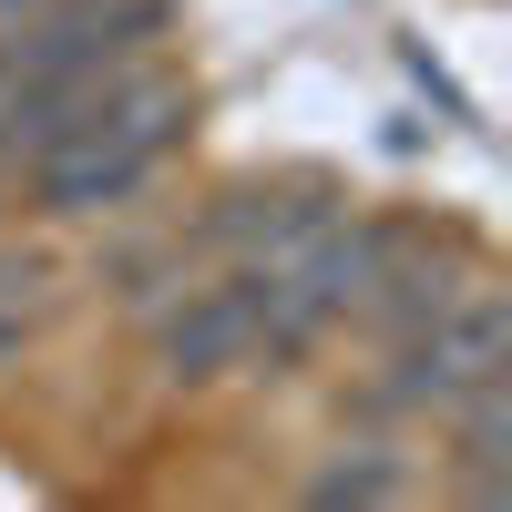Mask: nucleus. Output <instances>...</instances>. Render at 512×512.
Returning <instances> with one entry per match:
<instances>
[{
  "label": "nucleus",
  "mask_w": 512,
  "mask_h": 512,
  "mask_svg": "<svg viewBox=\"0 0 512 512\" xmlns=\"http://www.w3.org/2000/svg\"><path fill=\"white\" fill-rule=\"evenodd\" d=\"M164 31V0H31L0 41V93H82Z\"/></svg>",
  "instance_id": "obj_1"
},
{
  "label": "nucleus",
  "mask_w": 512,
  "mask_h": 512,
  "mask_svg": "<svg viewBox=\"0 0 512 512\" xmlns=\"http://www.w3.org/2000/svg\"><path fill=\"white\" fill-rule=\"evenodd\" d=\"M328 216H338V205L308 195V185H297V195H226L216 216H205V246H216L226 267H287Z\"/></svg>",
  "instance_id": "obj_2"
},
{
  "label": "nucleus",
  "mask_w": 512,
  "mask_h": 512,
  "mask_svg": "<svg viewBox=\"0 0 512 512\" xmlns=\"http://www.w3.org/2000/svg\"><path fill=\"white\" fill-rule=\"evenodd\" d=\"M41 308H52V267H41V256H0V369L31 349Z\"/></svg>",
  "instance_id": "obj_3"
},
{
  "label": "nucleus",
  "mask_w": 512,
  "mask_h": 512,
  "mask_svg": "<svg viewBox=\"0 0 512 512\" xmlns=\"http://www.w3.org/2000/svg\"><path fill=\"white\" fill-rule=\"evenodd\" d=\"M308 492H318V502H400L410 472H400V461H328Z\"/></svg>",
  "instance_id": "obj_4"
},
{
  "label": "nucleus",
  "mask_w": 512,
  "mask_h": 512,
  "mask_svg": "<svg viewBox=\"0 0 512 512\" xmlns=\"http://www.w3.org/2000/svg\"><path fill=\"white\" fill-rule=\"evenodd\" d=\"M11 11H31V0H0V21H11Z\"/></svg>",
  "instance_id": "obj_5"
}]
</instances>
